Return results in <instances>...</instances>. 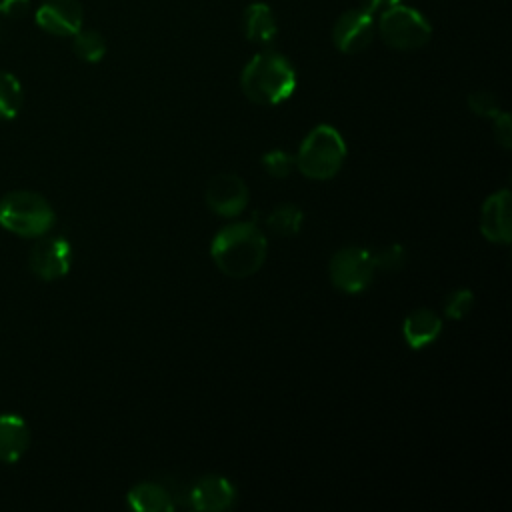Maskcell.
Wrapping results in <instances>:
<instances>
[{"mask_svg":"<svg viewBox=\"0 0 512 512\" xmlns=\"http://www.w3.org/2000/svg\"><path fill=\"white\" fill-rule=\"evenodd\" d=\"M266 252V236L252 222H234L224 226L210 246V254L218 270L232 278L256 274L266 260Z\"/></svg>","mask_w":512,"mask_h":512,"instance_id":"6da1fadb","label":"cell"},{"mask_svg":"<svg viewBox=\"0 0 512 512\" xmlns=\"http://www.w3.org/2000/svg\"><path fill=\"white\" fill-rule=\"evenodd\" d=\"M240 86L248 100L276 106L294 94L296 70L286 56L266 50L248 60L240 74Z\"/></svg>","mask_w":512,"mask_h":512,"instance_id":"7a4b0ae2","label":"cell"},{"mask_svg":"<svg viewBox=\"0 0 512 512\" xmlns=\"http://www.w3.org/2000/svg\"><path fill=\"white\" fill-rule=\"evenodd\" d=\"M346 158V144L340 132L328 124H320L302 140L294 156L296 168L310 180H330L338 174Z\"/></svg>","mask_w":512,"mask_h":512,"instance_id":"3957f363","label":"cell"},{"mask_svg":"<svg viewBox=\"0 0 512 512\" xmlns=\"http://www.w3.org/2000/svg\"><path fill=\"white\" fill-rule=\"evenodd\" d=\"M56 216L50 202L30 190H16L0 200V226L24 238L44 236Z\"/></svg>","mask_w":512,"mask_h":512,"instance_id":"277c9868","label":"cell"},{"mask_svg":"<svg viewBox=\"0 0 512 512\" xmlns=\"http://www.w3.org/2000/svg\"><path fill=\"white\" fill-rule=\"evenodd\" d=\"M378 32L382 40L396 50H416L422 48L430 36L432 26L414 8L396 4L378 16Z\"/></svg>","mask_w":512,"mask_h":512,"instance_id":"5b68a950","label":"cell"},{"mask_svg":"<svg viewBox=\"0 0 512 512\" xmlns=\"http://www.w3.org/2000/svg\"><path fill=\"white\" fill-rule=\"evenodd\" d=\"M328 270L330 280L338 290L346 294H356L370 286L376 266L370 250H364L360 246H348L332 256Z\"/></svg>","mask_w":512,"mask_h":512,"instance_id":"8992f818","label":"cell"},{"mask_svg":"<svg viewBox=\"0 0 512 512\" xmlns=\"http://www.w3.org/2000/svg\"><path fill=\"white\" fill-rule=\"evenodd\" d=\"M72 264V246L62 236H40L28 256L30 270L42 280H58L68 274Z\"/></svg>","mask_w":512,"mask_h":512,"instance_id":"52a82bcc","label":"cell"},{"mask_svg":"<svg viewBox=\"0 0 512 512\" xmlns=\"http://www.w3.org/2000/svg\"><path fill=\"white\" fill-rule=\"evenodd\" d=\"M376 34L374 16L364 12L362 8L346 10L334 24L332 38L340 52L344 54H358L370 46Z\"/></svg>","mask_w":512,"mask_h":512,"instance_id":"ba28073f","label":"cell"},{"mask_svg":"<svg viewBox=\"0 0 512 512\" xmlns=\"http://www.w3.org/2000/svg\"><path fill=\"white\" fill-rule=\"evenodd\" d=\"M206 204L212 212L232 218L248 204V188L236 174H218L206 186Z\"/></svg>","mask_w":512,"mask_h":512,"instance_id":"9c48e42d","label":"cell"},{"mask_svg":"<svg viewBox=\"0 0 512 512\" xmlns=\"http://www.w3.org/2000/svg\"><path fill=\"white\" fill-rule=\"evenodd\" d=\"M480 232L494 244H508L512 240L510 190L504 188L486 198L480 210Z\"/></svg>","mask_w":512,"mask_h":512,"instance_id":"30bf717a","label":"cell"},{"mask_svg":"<svg viewBox=\"0 0 512 512\" xmlns=\"http://www.w3.org/2000/svg\"><path fill=\"white\" fill-rule=\"evenodd\" d=\"M84 12L78 0H44L36 10V22L54 36H74L82 28Z\"/></svg>","mask_w":512,"mask_h":512,"instance_id":"8fae6325","label":"cell"},{"mask_svg":"<svg viewBox=\"0 0 512 512\" xmlns=\"http://www.w3.org/2000/svg\"><path fill=\"white\" fill-rule=\"evenodd\" d=\"M236 502V488L224 476L208 474L196 480L190 490V504L200 512H224Z\"/></svg>","mask_w":512,"mask_h":512,"instance_id":"7c38bea8","label":"cell"},{"mask_svg":"<svg viewBox=\"0 0 512 512\" xmlns=\"http://www.w3.org/2000/svg\"><path fill=\"white\" fill-rule=\"evenodd\" d=\"M442 332V320L428 308L412 310L402 324V336L412 350H422L432 344Z\"/></svg>","mask_w":512,"mask_h":512,"instance_id":"4fadbf2b","label":"cell"},{"mask_svg":"<svg viewBox=\"0 0 512 512\" xmlns=\"http://www.w3.org/2000/svg\"><path fill=\"white\" fill-rule=\"evenodd\" d=\"M30 444V430L18 414H0V462H18Z\"/></svg>","mask_w":512,"mask_h":512,"instance_id":"5bb4252c","label":"cell"},{"mask_svg":"<svg viewBox=\"0 0 512 512\" xmlns=\"http://www.w3.org/2000/svg\"><path fill=\"white\" fill-rule=\"evenodd\" d=\"M242 30L250 42L270 44L278 32V24L272 8L264 2L250 4L242 14Z\"/></svg>","mask_w":512,"mask_h":512,"instance_id":"9a60e30c","label":"cell"},{"mask_svg":"<svg viewBox=\"0 0 512 512\" xmlns=\"http://www.w3.org/2000/svg\"><path fill=\"white\" fill-rule=\"evenodd\" d=\"M128 506L136 512H172L174 510V498L168 488L154 482H142L136 484L126 494Z\"/></svg>","mask_w":512,"mask_h":512,"instance_id":"2e32d148","label":"cell"},{"mask_svg":"<svg viewBox=\"0 0 512 512\" xmlns=\"http://www.w3.org/2000/svg\"><path fill=\"white\" fill-rule=\"evenodd\" d=\"M302 220L304 214L296 204H280L268 214L266 224L278 236H294L300 232Z\"/></svg>","mask_w":512,"mask_h":512,"instance_id":"e0dca14e","label":"cell"},{"mask_svg":"<svg viewBox=\"0 0 512 512\" xmlns=\"http://www.w3.org/2000/svg\"><path fill=\"white\" fill-rule=\"evenodd\" d=\"M22 86L18 78L6 70H0V120H12L22 106Z\"/></svg>","mask_w":512,"mask_h":512,"instance_id":"ac0fdd59","label":"cell"},{"mask_svg":"<svg viewBox=\"0 0 512 512\" xmlns=\"http://www.w3.org/2000/svg\"><path fill=\"white\" fill-rule=\"evenodd\" d=\"M72 50L84 62H100L106 54V40L96 30H78L72 36Z\"/></svg>","mask_w":512,"mask_h":512,"instance_id":"d6986e66","label":"cell"},{"mask_svg":"<svg viewBox=\"0 0 512 512\" xmlns=\"http://www.w3.org/2000/svg\"><path fill=\"white\" fill-rule=\"evenodd\" d=\"M262 166L264 170L274 176V178H286L290 176V172L296 168V162H294V156L288 154V152H282V150H272L268 154L262 156Z\"/></svg>","mask_w":512,"mask_h":512,"instance_id":"ffe728a7","label":"cell"},{"mask_svg":"<svg viewBox=\"0 0 512 512\" xmlns=\"http://www.w3.org/2000/svg\"><path fill=\"white\" fill-rule=\"evenodd\" d=\"M472 306H474V294L468 288H458L450 292V296L446 298L444 314L452 320H460L472 310Z\"/></svg>","mask_w":512,"mask_h":512,"instance_id":"44dd1931","label":"cell"},{"mask_svg":"<svg viewBox=\"0 0 512 512\" xmlns=\"http://www.w3.org/2000/svg\"><path fill=\"white\" fill-rule=\"evenodd\" d=\"M468 108L482 118H496L502 110L498 106V100L494 98L492 92L486 90H476L468 96Z\"/></svg>","mask_w":512,"mask_h":512,"instance_id":"7402d4cb","label":"cell"},{"mask_svg":"<svg viewBox=\"0 0 512 512\" xmlns=\"http://www.w3.org/2000/svg\"><path fill=\"white\" fill-rule=\"evenodd\" d=\"M372 260H374V266L376 268H384V270H396L404 264L406 260V252L402 246L398 244H392V246H386V248H380L376 252H372Z\"/></svg>","mask_w":512,"mask_h":512,"instance_id":"603a6c76","label":"cell"},{"mask_svg":"<svg viewBox=\"0 0 512 512\" xmlns=\"http://www.w3.org/2000/svg\"><path fill=\"white\" fill-rule=\"evenodd\" d=\"M494 120V136L498 140V144L502 148H510L512 146V122H510V114L508 112H500Z\"/></svg>","mask_w":512,"mask_h":512,"instance_id":"cb8c5ba5","label":"cell"},{"mask_svg":"<svg viewBox=\"0 0 512 512\" xmlns=\"http://www.w3.org/2000/svg\"><path fill=\"white\" fill-rule=\"evenodd\" d=\"M30 10V0H0V16L20 18Z\"/></svg>","mask_w":512,"mask_h":512,"instance_id":"d4e9b609","label":"cell"},{"mask_svg":"<svg viewBox=\"0 0 512 512\" xmlns=\"http://www.w3.org/2000/svg\"><path fill=\"white\" fill-rule=\"evenodd\" d=\"M396 4H402V0H360V8L374 18L380 16L382 12L390 10Z\"/></svg>","mask_w":512,"mask_h":512,"instance_id":"484cf974","label":"cell"},{"mask_svg":"<svg viewBox=\"0 0 512 512\" xmlns=\"http://www.w3.org/2000/svg\"><path fill=\"white\" fill-rule=\"evenodd\" d=\"M2 36H4V24H2V20H0V40H2Z\"/></svg>","mask_w":512,"mask_h":512,"instance_id":"4316f807","label":"cell"}]
</instances>
